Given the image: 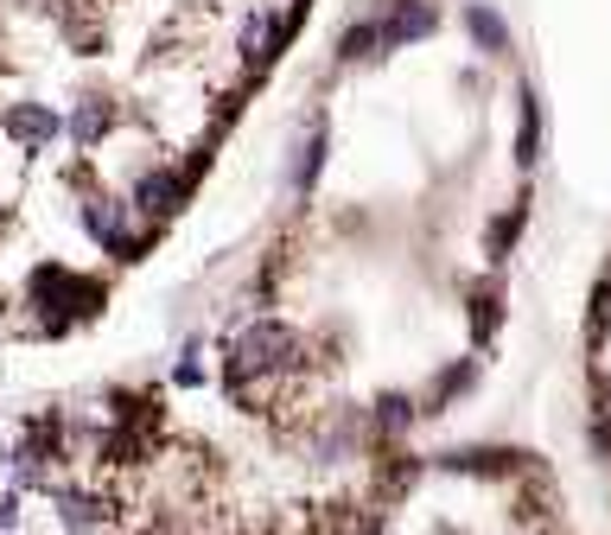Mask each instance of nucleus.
Masks as SVG:
<instances>
[{
	"mask_svg": "<svg viewBox=\"0 0 611 535\" xmlns=\"http://www.w3.org/2000/svg\"><path fill=\"white\" fill-rule=\"evenodd\" d=\"M236 377H293V370H306V338L281 325V319H255L249 332L236 338V364H230Z\"/></svg>",
	"mask_w": 611,
	"mask_h": 535,
	"instance_id": "1",
	"label": "nucleus"
},
{
	"mask_svg": "<svg viewBox=\"0 0 611 535\" xmlns=\"http://www.w3.org/2000/svg\"><path fill=\"white\" fill-rule=\"evenodd\" d=\"M83 229H90L103 249H115L121 262H134V255L146 249V236H134V229H128V211H121V198H90V204H83Z\"/></svg>",
	"mask_w": 611,
	"mask_h": 535,
	"instance_id": "2",
	"label": "nucleus"
},
{
	"mask_svg": "<svg viewBox=\"0 0 611 535\" xmlns=\"http://www.w3.org/2000/svg\"><path fill=\"white\" fill-rule=\"evenodd\" d=\"M0 128H7V141H20V147H51V141L64 134V121L45 109V103H13V109L0 115Z\"/></svg>",
	"mask_w": 611,
	"mask_h": 535,
	"instance_id": "3",
	"label": "nucleus"
},
{
	"mask_svg": "<svg viewBox=\"0 0 611 535\" xmlns=\"http://www.w3.org/2000/svg\"><path fill=\"white\" fill-rule=\"evenodd\" d=\"M433 26H439V13H433L427 0H396V7H389V20H376L383 51H401L408 38H427Z\"/></svg>",
	"mask_w": 611,
	"mask_h": 535,
	"instance_id": "4",
	"label": "nucleus"
},
{
	"mask_svg": "<svg viewBox=\"0 0 611 535\" xmlns=\"http://www.w3.org/2000/svg\"><path fill=\"white\" fill-rule=\"evenodd\" d=\"M134 204H141L146 217H173L185 204V173H173V166H153L141 179V191H134Z\"/></svg>",
	"mask_w": 611,
	"mask_h": 535,
	"instance_id": "5",
	"label": "nucleus"
},
{
	"mask_svg": "<svg viewBox=\"0 0 611 535\" xmlns=\"http://www.w3.org/2000/svg\"><path fill=\"white\" fill-rule=\"evenodd\" d=\"M281 45H287V20H274V13H249V26H243V58H249L255 71H261Z\"/></svg>",
	"mask_w": 611,
	"mask_h": 535,
	"instance_id": "6",
	"label": "nucleus"
},
{
	"mask_svg": "<svg viewBox=\"0 0 611 535\" xmlns=\"http://www.w3.org/2000/svg\"><path fill=\"white\" fill-rule=\"evenodd\" d=\"M108 128H115V109H108L103 96H83V103L71 109V141L77 147H96Z\"/></svg>",
	"mask_w": 611,
	"mask_h": 535,
	"instance_id": "7",
	"label": "nucleus"
},
{
	"mask_svg": "<svg viewBox=\"0 0 611 535\" xmlns=\"http://www.w3.org/2000/svg\"><path fill=\"white\" fill-rule=\"evenodd\" d=\"M516 459L522 453H497V447H453V453H439V472H516Z\"/></svg>",
	"mask_w": 611,
	"mask_h": 535,
	"instance_id": "8",
	"label": "nucleus"
},
{
	"mask_svg": "<svg viewBox=\"0 0 611 535\" xmlns=\"http://www.w3.org/2000/svg\"><path fill=\"white\" fill-rule=\"evenodd\" d=\"M51 497H58V510H64V530H77V535H90L108 516V503L103 497H90V491H64V485H58Z\"/></svg>",
	"mask_w": 611,
	"mask_h": 535,
	"instance_id": "9",
	"label": "nucleus"
},
{
	"mask_svg": "<svg viewBox=\"0 0 611 535\" xmlns=\"http://www.w3.org/2000/svg\"><path fill=\"white\" fill-rule=\"evenodd\" d=\"M459 20H466V33L478 38V51H509V26L491 13V7H484V0H471Z\"/></svg>",
	"mask_w": 611,
	"mask_h": 535,
	"instance_id": "10",
	"label": "nucleus"
},
{
	"mask_svg": "<svg viewBox=\"0 0 611 535\" xmlns=\"http://www.w3.org/2000/svg\"><path fill=\"white\" fill-rule=\"evenodd\" d=\"M338 58H344V64H357V58H383V33H376V20L344 26V38H338Z\"/></svg>",
	"mask_w": 611,
	"mask_h": 535,
	"instance_id": "11",
	"label": "nucleus"
},
{
	"mask_svg": "<svg viewBox=\"0 0 611 535\" xmlns=\"http://www.w3.org/2000/svg\"><path fill=\"white\" fill-rule=\"evenodd\" d=\"M319 166H325V121H313L306 147H299V159H293V191H313V179H319Z\"/></svg>",
	"mask_w": 611,
	"mask_h": 535,
	"instance_id": "12",
	"label": "nucleus"
},
{
	"mask_svg": "<svg viewBox=\"0 0 611 535\" xmlns=\"http://www.w3.org/2000/svg\"><path fill=\"white\" fill-rule=\"evenodd\" d=\"M536 153H541V109H536V96L522 90V128H516V159H522V166H536Z\"/></svg>",
	"mask_w": 611,
	"mask_h": 535,
	"instance_id": "13",
	"label": "nucleus"
},
{
	"mask_svg": "<svg viewBox=\"0 0 611 535\" xmlns=\"http://www.w3.org/2000/svg\"><path fill=\"white\" fill-rule=\"evenodd\" d=\"M376 420H383V427H401V420H414V402H408V395H383V402H376Z\"/></svg>",
	"mask_w": 611,
	"mask_h": 535,
	"instance_id": "14",
	"label": "nucleus"
},
{
	"mask_svg": "<svg viewBox=\"0 0 611 535\" xmlns=\"http://www.w3.org/2000/svg\"><path fill=\"white\" fill-rule=\"evenodd\" d=\"M471 325H478V338H491V325H497V300H491V294L471 300Z\"/></svg>",
	"mask_w": 611,
	"mask_h": 535,
	"instance_id": "15",
	"label": "nucleus"
},
{
	"mask_svg": "<svg viewBox=\"0 0 611 535\" xmlns=\"http://www.w3.org/2000/svg\"><path fill=\"white\" fill-rule=\"evenodd\" d=\"M13 523H20V497L7 491V497H0V530H13Z\"/></svg>",
	"mask_w": 611,
	"mask_h": 535,
	"instance_id": "16",
	"label": "nucleus"
},
{
	"mask_svg": "<svg viewBox=\"0 0 611 535\" xmlns=\"http://www.w3.org/2000/svg\"><path fill=\"white\" fill-rule=\"evenodd\" d=\"M592 440H599V453H611V420L606 415L592 420Z\"/></svg>",
	"mask_w": 611,
	"mask_h": 535,
	"instance_id": "17",
	"label": "nucleus"
}]
</instances>
